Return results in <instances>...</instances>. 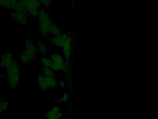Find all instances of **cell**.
Segmentation results:
<instances>
[{
    "label": "cell",
    "mask_w": 158,
    "mask_h": 119,
    "mask_svg": "<svg viewBox=\"0 0 158 119\" xmlns=\"http://www.w3.org/2000/svg\"><path fill=\"white\" fill-rule=\"evenodd\" d=\"M0 60H1V55H0Z\"/></svg>",
    "instance_id": "cell-25"
},
{
    "label": "cell",
    "mask_w": 158,
    "mask_h": 119,
    "mask_svg": "<svg viewBox=\"0 0 158 119\" xmlns=\"http://www.w3.org/2000/svg\"><path fill=\"white\" fill-rule=\"evenodd\" d=\"M59 84L62 88H64L66 86V82L64 80H61L59 82Z\"/></svg>",
    "instance_id": "cell-21"
},
{
    "label": "cell",
    "mask_w": 158,
    "mask_h": 119,
    "mask_svg": "<svg viewBox=\"0 0 158 119\" xmlns=\"http://www.w3.org/2000/svg\"><path fill=\"white\" fill-rule=\"evenodd\" d=\"M46 117L47 119H61L63 113L60 107L55 106L47 112Z\"/></svg>",
    "instance_id": "cell-9"
},
{
    "label": "cell",
    "mask_w": 158,
    "mask_h": 119,
    "mask_svg": "<svg viewBox=\"0 0 158 119\" xmlns=\"http://www.w3.org/2000/svg\"><path fill=\"white\" fill-rule=\"evenodd\" d=\"M36 18L39 22V31L42 38L48 39L50 37L52 29L55 23L51 19L48 10L40 8Z\"/></svg>",
    "instance_id": "cell-1"
},
{
    "label": "cell",
    "mask_w": 158,
    "mask_h": 119,
    "mask_svg": "<svg viewBox=\"0 0 158 119\" xmlns=\"http://www.w3.org/2000/svg\"><path fill=\"white\" fill-rule=\"evenodd\" d=\"M9 105V102L0 98V112L2 113L4 112L8 108Z\"/></svg>",
    "instance_id": "cell-18"
},
{
    "label": "cell",
    "mask_w": 158,
    "mask_h": 119,
    "mask_svg": "<svg viewBox=\"0 0 158 119\" xmlns=\"http://www.w3.org/2000/svg\"><path fill=\"white\" fill-rule=\"evenodd\" d=\"M41 69H42L41 73L44 74L46 77H56V74H55V72L50 68L42 66Z\"/></svg>",
    "instance_id": "cell-15"
},
{
    "label": "cell",
    "mask_w": 158,
    "mask_h": 119,
    "mask_svg": "<svg viewBox=\"0 0 158 119\" xmlns=\"http://www.w3.org/2000/svg\"><path fill=\"white\" fill-rule=\"evenodd\" d=\"M40 60L43 67L50 68L52 64V61L49 57L42 55L40 57Z\"/></svg>",
    "instance_id": "cell-16"
},
{
    "label": "cell",
    "mask_w": 158,
    "mask_h": 119,
    "mask_svg": "<svg viewBox=\"0 0 158 119\" xmlns=\"http://www.w3.org/2000/svg\"><path fill=\"white\" fill-rule=\"evenodd\" d=\"M10 15L13 19L18 24L23 26L27 25L28 23V15L27 14L12 11L10 12Z\"/></svg>",
    "instance_id": "cell-7"
},
{
    "label": "cell",
    "mask_w": 158,
    "mask_h": 119,
    "mask_svg": "<svg viewBox=\"0 0 158 119\" xmlns=\"http://www.w3.org/2000/svg\"><path fill=\"white\" fill-rule=\"evenodd\" d=\"M3 77V74L2 73L0 72V80Z\"/></svg>",
    "instance_id": "cell-22"
},
{
    "label": "cell",
    "mask_w": 158,
    "mask_h": 119,
    "mask_svg": "<svg viewBox=\"0 0 158 119\" xmlns=\"http://www.w3.org/2000/svg\"><path fill=\"white\" fill-rule=\"evenodd\" d=\"M62 34V31L60 29V27H58L55 23L53 25L52 29L51 32V36L56 37V36H60Z\"/></svg>",
    "instance_id": "cell-17"
},
{
    "label": "cell",
    "mask_w": 158,
    "mask_h": 119,
    "mask_svg": "<svg viewBox=\"0 0 158 119\" xmlns=\"http://www.w3.org/2000/svg\"><path fill=\"white\" fill-rule=\"evenodd\" d=\"M36 46L37 50L42 55H46L48 53V47L45 43L39 42L37 44Z\"/></svg>",
    "instance_id": "cell-13"
},
{
    "label": "cell",
    "mask_w": 158,
    "mask_h": 119,
    "mask_svg": "<svg viewBox=\"0 0 158 119\" xmlns=\"http://www.w3.org/2000/svg\"><path fill=\"white\" fill-rule=\"evenodd\" d=\"M2 1V0H0V6H1Z\"/></svg>",
    "instance_id": "cell-24"
},
{
    "label": "cell",
    "mask_w": 158,
    "mask_h": 119,
    "mask_svg": "<svg viewBox=\"0 0 158 119\" xmlns=\"http://www.w3.org/2000/svg\"><path fill=\"white\" fill-rule=\"evenodd\" d=\"M52 61L51 68L54 72H64L65 68V60L64 57L58 53H52L49 56Z\"/></svg>",
    "instance_id": "cell-5"
},
{
    "label": "cell",
    "mask_w": 158,
    "mask_h": 119,
    "mask_svg": "<svg viewBox=\"0 0 158 119\" xmlns=\"http://www.w3.org/2000/svg\"><path fill=\"white\" fill-rule=\"evenodd\" d=\"M72 31L63 33L64 42L62 46L64 57L65 60L70 61L73 52V33Z\"/></svg>",
    "instance_id": "cell-4"
},
{
    "label": "cell",
    "mask_w": 158,
    "mask_h": 119,
    "mask_svg": "<svg viewBox=\"0 0 158 119\" xmlns=\"http://www.w3.org/2000/svg\"><path fill=\"white\" fill-rule=\"evenodd\" d=\"M25 6L26 11L27 15L33 18L37 16L41 6L38 1H28L22 0Z\"/></svg>",
    "instance_id": "cell-6"
},
{
    "label": "cell",
    "mask_w": 158,
    "mask_h": 119,
    "mask_svg": "<svg viewBox=\"0 0 158 119\" xmlns=\"http://www.w3.org/2000/svg\"><path fill=\"white\" fill-rule=\"evenodd\" d=\"M24 1H38L39 0H24Z\"/></svg>",
    "instance_id": "cell-23"
},
{
    "label": "cell",
    "mask_w": 158,
    "mask_h": 119,
    "mask_svg": "<svg viewBox=\"0 0 158 119\" xmlns=\"http://www.w3.org/2000/svg\"><path fill=\"white\" fill-rule=\"evenodd\" d=\"M37 84L40 89L45 92L49 89L47 82V77L42 73H39L37 76Z\"/></svg>",
    "instance_id": "cell-10"
},
{
    "label": "cell",
    "mask_w": 158,
    "mask_h": 119,
    "mask_svg": "<svg viewBox=\"0 0 158 119\" xmlns=\"http://www.w3.org/2000/svg\"><path fill=\"white\" fill-rule=\"evenodd\" d=\"M25 48L20 56V61L22 64H26L35 59L37 48L36 45L30 39H26L25 41Z\"/></svg>",
    "instance_id": "cell-3"
},
{
    "label": "cell",
    "mask_w": 158,
    "mask_h": 119,
    "mask_svg": "<svg viewBox=\"0 0 158 119\" xmlns=\"http://www.w3.org/2000/svg\"><path fill=\"white\" fill-rule=\"evenodd\" d=\"M14 58L13 53L12 52H6L1 55L0 68L6 69Z\"/></svg>",
    "instance_id": "cell-8"
},
{
    "label": "cell",
    "mask_w": 158,
    "mask_h": 119,
    "mask_svg": "<svg viewBox=\"0 0 158 119\" xmlns=\"http://www.w3.org/2000/svg\"><path fill=\"white\" fill-rule=\"evenodd\" d=\"M16 1V0H2L1 6L7 10H11Z\"/></svg>",
    "instance_id": "cell-14"
},
{
    "label": "cell",
    "mask_w": 158,
    "mask_h": 119,
    "mask_svg": "<svg viewBox=\"0 0 158 119\" xmlns=\"http://www.w3.org/2000/svg\"><path fill=\"white\" fill-rule=\"evenodd\" d=\"M49 40L51 43L54 46L61 48L64 42L63 33L60 36H56V37L51 36L49 38Z\"/></svg>",
    "instance_id": "cell-11"
},
{
    "label": "cell",
    "mask_w": 158,
    "mask_h": 119,
    "mask_svg": "<svg viewBox=\"0 0 158 119\" xmlns=\"http://www.w3.org/2000/svg\"><path fill=\"white\" fill-rule=\"evenodd\" d=\"M12 10L19 13L27 14L25 6L22 0H16Z\"/></svg>",
    "instance_id": "cell-12"
},
{
    "label": "cell",
    "mask_w": 158,
    "mask_h": 119,
    "mask_svg": "<svg viewBox=\"0 0 158 119\" xmlns=\"http://www.w3.org/2000/svg\"><path fill=\"white\" fill-rule=\"evenodd\" d=\"M69 97H70V95H69V93L65 92V93H64L61 97L60 98L58 99V102L59 103H65L69 100Z\"/></svg>",
    "instance_id": "cell-19"
},
{
    "label": "cell",
    "mask_w": 158,
    "mask_h": 119,
    "mask_svg": "<svg viewBox=\"0 0 158 119\" xmlns=\"http://www.w3.org/2000/svg\"><path fill=\"white\" fill-rule=\"evenodd\" d=\"M41 6L49 7L51 6L52 0H39Z\"/></svg>",
    "instance_id": "cell-20"
},
{
    "label": "cell",
    "mask_w": 158,
    "mask_h": 119,
    "mask_svg": "<svg viewBox=\"0 0 158 119\" xmlns=\"http://www.w3.org/2000/svg\"><path fill=\"white\" fill-rule=\"evenodd\" d=\"M1 112H0V115H1Z\"/></svg>",
    "instance_id": "cell-26"
},
{
    "label": "cell",
    "mask_w": 158,
    "mask_h": 119,
    "mask_svg": "<svg viewBox=\"0 0 158 119\" xmlns=\"http://www.w3.org/2000/svg\"><path fill=\"white\" fill-rule=\"evenodd\" d=\"M6 69L8 84L10 88L15 89L19 84L21 76L20 65L18 60L15 58Z\"/></svg>",
    "instance_id": "cell-2"
}]
</instances>
